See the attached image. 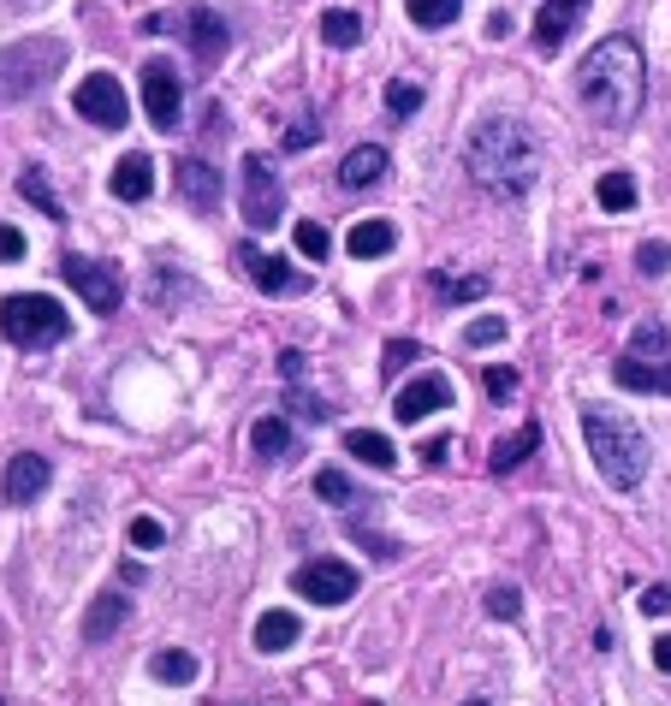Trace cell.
I'll list each match as a JSON object with an SVG mask.
<instances>
[{"label":"cell","mask_w":671,"mask_h":706,"mask_svg":"<svg viewBox=\"0 0 671 706\" xmlns=\"http://www.w3.org/2000/svg\"><path fill=\"white\" fill-rule=\"evenodd\" d=\"M641 96H648V66L630 36H606L577 60V101L589 108V120L630 125L641 113Z\"/></svg>","instance_id":"obj_1"},{"label":"cell","mask_w":671,"mask_h":706,"mask_svg":"<svg viewBox=\"0 0 671 706\" xmlns=\"http://www.w3.org/2000/svg\"><path fill=\"white\" fill-rule=\"evenodd\" d=\"M463 167H470V179L488 190V197L517 202V197H529L535 172H541V149H535L529 125L493 113V120H481L470 131V143H463Z\"/></svg>","instance_id":"obj_2"},{"label":"cell","mask_w":671,"mask_h":706,"mask_svg":"<svg viewBox=\"0 0 671 706\" xmlns=\"http://www.w3.org/2000/svg\"><path fill=\"white\" fill-rule=\"evenodd\" d=\"M582 434H589V458H594V469L606 475V488H618V493L641 488V475H648V458H653V451H648V434H641L630 416L589 404V410H582Z\"/></svg>","instance_id":"obj_3"},{"label":"cell","mask_w":671,"mask_h":706,"mask_svg":"<svg viewBox=\"0 0 671 706\" xmlns=\"http://www.w3.org/2000/svg\"><path fill=\"white\" fill-rule=\"evenodd\" d=\"M71 333V315L60 298H48V291H19V298L0 303V338L19 350H42V345H60Z\"/></svg>","instance_id":"obj_4"},{"label":"cell","mask_w":671,"mask_h":706,"mask_svg":"<svg viewBox=\"0 0 671 706\" xmlns=\"http://www.w3.org/2000/svg\"><path fill=\"white\" fill-rule=\"evenodd\" d=\"M60 66H66V42L60 36H24V42H12V48H0V101L36 96Z\"/></svg>","instance_id":"obj_5"},{"label":"cell","mask_w":671,"mask_h":706,"mask_svg":"<svg viewBox=\"0 0 671 706\" xmlns=\"http://www.w3.org/2000/svg\"><path fill=\"white\" fill-rule=\"evenodd\" d=\"M238 197H244V220H250L256 232L280 226L286 220V184H280V172H273V155H244Z\"/></svg>","instance_id":"obj_6"},{"label":"cell","mask_w":671,"mask_h":706,"mask_svg":"<svg viewBox=\"0 0 671 706\" xmlns=\"http://www.w3.org/2000/svg\"><path fill=\"white\" fill-rule=\"evenodd\" d=\"M357 570L345 564V558H310V564H298V576H291V594L310 599V606H345V599L357 594Z\"/></svg>","instance_id":"obj_7"},{"label":"cell","mask_w":671,"mask_h":706,"mask_svg":"<svg viewBox=\"0 0 671 706\" xmlns=\"http://www.w3.org/2000/svg\"><path fill=\"white\" fill-rule=\"evenodd\" d=\"M71 108H78V120H90L101 131H125L131 125V101H125L113 71H90V78L71 90Z\"/></svg>","instance_id":"obj_8"},{"label":"cell","mask_w":671,"mask_h":706,"mask_svg":"<svg viewBox=\"0 0 671 706\" xmlns=\"http://www.w3.org/2000/svg\"><path fill=\"white\" fill-rule=\"evenodd\" d=\"M60 273H66V285L83 298V309H96V315H113L125 298V285H120V273L108 268V261H90V256H66L60 261Z\"/></svg>","instance_id":"obj_9"},{"label":"cell","mask_w":671,"mask_h":706,"mask_svg":"<svg viewBox=\"0 0 671 706\" xmlns=\"http://www.w3.org/2000/svg\"><path fill=\"white\" fill-rule=\"evenodd\" d=\"M179 108H184V83L167 60L143 66V113H149L155 131H179Z\"/></svg>","instance_id":"obj_10"},{"label":"cell","mask_w":671,"mask_h":706,"mask_svg":"<svg viewBox=\"0 0 671 706\" xmlns=\"http://www.w3.org/2000/svg\"><path fill=\"white\" fill-rule=\"evenodd\" d=\"M612 380L624 392H648V399H666L671 392V350H624L612 362Z\"/></svg>","instance_id":"obj_11"},{"label":"cell","mask_w":671,"mask_h":706,"mask_svg":"<svg viewBox=\"0 0 671 706\" xmlns=\"http://www.w3.org/2000/svg\"><path fill=\"white\" fill-rule=\"evenodd\" d=\"M238 268L256 279V291H268V298H303L310 291V279L303 273H291L280 256H261L256 244H238Z\"/></svg>","instance_id":"obj_12"},{"label":"cell","mask_w":671,"mask_h":706,"mask_svg":"<svg viewBox=\"0 0 671 706\" xmlns=\"http://www.w3.org/2000/svg\"><path fill=\"white\" fill-rule=\"evenodd\" d=\"M451 404V380L446 374H416L411 386H399V399H392V416L404 422V428H416L422 416H434V410Z\"/></svg>","instance_id":"obj_13"},{"label":"cell","mask_w":671,"mask_h":706,"mask_svg":"<svg viewBox=\"0 0 671 706\" xmlns=\"http://www.w3.org/2000/svg\"><path fill=\"white\" fill-rule=\"evenodd\" d=\"M54 469L48 458H36V451H19V458L7 463V475H0V493H7V505H31V498L48 493Z\"/></svg>","instance_id":"obj_14"},{"label":"cell","mask_w":671,"mask_h":706,"mask_svg":"<svg viewBox=\"0 0 671 706\" xmlns=\"http://www.w3.org/2000/svg\"><path fill=\"white\" fill-rule=\"evenodd\" d=\"M582 12H589V0H541V12H535V48H541V54H559L564 36L577 31Z\"/></svg>","instance_id":"obj_15"},{"label":"cell","mask_w":671,"mask_h":706,"mask_svg":"<svg viewBox=\"0 0 671 706\" xmlns=\"http://www.w3.org/2000/svg\"><path fill=\"white\" fill-rule=\"evenodd\" d=\"M184 42L197 48V60H221V54L232 48V31H226V19L221 12H209V7H191L184 12Z\"/></svg>","instance_id":"obj_16"},{"label":"cell","mask_w":671,"mask_h":706,"mask_svg":"<svg viewBox=\"0 0 671 706\" xmlns=\"http://www.w3.org/2000/svg\"><path fill=\"white\" fill-rule=\"evenodd\" d=\"M179 197L191 202L197 214H214V209H221V172H214L209 160H191V155H184V160H179Z\"/></svg>","instance_id":"obj_17"},{"label":"cell","mask_w":671,"mask_h":706,"mask_svg":"<svg viewBox=\"0 0 671 706\" xmlns=\"http://www.w3.org/2000/svg\"><path fill=\"white\" fill-rule=\"evenodd\" d=\"M387 167H392V160H387L381 143H357V149L339 160V184L345 190H369V184L387 179Z\"/></svg>","instance_id":"obj_18"},{"label":"cell","mask_w":671,"mask_h":706,"mask_svg":"<svg viewBox=\"0 0 671 706\" xmlns=\"http://www.w3.org/2000/svg\"><path fill=\"white\" fill-rule=\"evenodd\" d=\"M250 451L261 463H291V451H298V434H291L286 416H261L250 428Z\"/></svg>","instance_id":"obj_19"},{"label":"cell","mask_w":671,"mask_h":706,"mask_svg":"<svg viewBox=\"0 0 671 706\" xmlns=\"http://www.w3.org/2000/svg\"><path fill=\"white\" fill-rule=\"evenodd\" d=\"M108 190H113L120 202H143V197L155 190V160H149V155H120V167H113Z\"/></svg>","instance_id":"obj_20"},{"label":"cell","mask_w":671,"mask_h":706,"mask_svg":"<svg viewBox=\"0 0 671 706\" xmlns=\"http://www.w3.org/2000/svg\"><path fill=\"white\" fill-rule=\"evenodd\" d=\"M125 617H131V599L125 594H96V606L83 612V636L108 641V636H120V629H125Z\"/></svg>","instance_id":"obj_21"},{"label":"cell","mask_w":671,"mask_h":706,"mask_svg":"<svg viewBox=\"0 0 671 706\" xmlns=\"http://www.w3.org/2000/svg\"><path fill=\"white\" fill-rule=\"evenodd\" d=\"M345 451H351L357 463H369V469H399V451H392V439L387 434H374V428H351L345 434Z\"/></svg>","instance_id":"obj_22"},{"label":"cell","mask_w":671,"mask_h":706,"mask_svg":"<svg viewBox=\"0 0 671 706\" xmlns=\"http://www.w3.org/2000/svg\"><path fill=\"white\" fill-rule=\"evenodd\" d=\"M298 636H303V624H298V617H291L286 606H273V612L256 617V647H261V653H286V647L298 641Z\"/></svg>","instance_id":"obj_23"},{"label":"cell","mask_w":671,"mask_h":706,"mask_svg":"<svg viewBox=\"0 0 671 706\" xmlns=\"http://www.w3.org/2000/svg\"><path fill=\"white\" fill-rule=\"evenodd\" d=\"M392 244H399V232H392V220H357V226H351V238H345V249H351L357 261H374V256H387Z\"/></svg>","instance_id":"obj_24"},{"label":"cell","mask_w":671,"mask_h":706,"mask_svg":"<svg viewBox=\"0 0 671 706\" xmlns=\"http://www.w3.org/2000/svg\"><path fill=\"white\" fill-rule=\"evenodd\" d=\"M535 446H541V428H535V422H523L517 434H505L500 446H493V475H512V469L523 463V458H535Z\"/></svg>","instance_id":"obj_25"},{"label":"cell","mask_w":671,"mask_h":706,"mask_svg":"<svg viewBox=\"0 0 671 706\" xmlns=\"http://www.w3.org/2000/svg\"><path fill=\"white\" fill-rule=\"evenodd\" d=\"M149 671H155V683H197V653H184V647H160V653L149 659Z\"/></svg>","instance_id":"obj_26"},{"label":"cell","mask_w":671,"mask_h":706,"mask_svg":"<svg viewBox=\"0 0 671 706\" xmlns=\"http://www.w3.org/2000/svg\"><path fill=\"white\" fill-rule=\"evenodd\" d=\"M594 202H601L606 214L636 209V179H630V172H601V184H594Z\"/></svg>","instance_id":"obj_27"},{"label":"cell","mask_w":671,"mask_h":706,"mask_svg":"<svg viewBox=\"0 0 671 706\" xmlns=\"http://www.w3.org/2000/svg\"><path fill=\"white\" fill-rule=\"evenodd\" d=\"M404 12H411V24H422V31H446V24H458L463 0H404Z\"/></svg>","instance_id":"obj_28"},{"label":"cell","mask_w":671,"mask_h":706,"mask_svg":"<svg viewBox=\"0 0 671 706\" xmlns=\"http://www.w3.org/2000/svg\"><path fill=\"white\" fill-rule=\"evenodd\" d=\"M321 36H327V48H357L362 42V19L357 12H321Z\"/></svg>","instance_id":"obj_29"},{"label":"cell","mask_w":671,"mask_h":706,"mask_svg":"<svg viewBox=\"0 0 671 706\" xmlns=\"http://www.w3.org/2000/svg\"><path fill=\"white\" fill-rule=\"evenodd\" d=\"M19 197L31 202V209H42V214H48V220H66V209H60V197H54V190L42 184V172H36V167H24V172H19Z\"/></svg>","instance_id":"obj_30"},{"label":"cell","mask_w":671,"mask_h":706,"mask_svg":"<svg viewBox=\"0 0 671 706\" xmlns=\"http://www.w3.org/2000/svg\"><path fill=\"white\" fill-rule=\"evenodd\" d=\"M434 291H440L446 303H476L481 291H488V279L470 273V279H451V273H434Z\"/></svg>","instance_id":"obj_31"},{"label":"cell","mask_w":671,"mask_h":706,"mask_svg":"<svg viewBox=\"0 0 671 706\" xmlns=\"http://www.w3.org/2000/svg\"><path fill=\"white\" fill-rule=\"evenodd\" d=\"M411 362H422V345L416 338H392V345L381 350V380H392V374H404Z\"/></svg>","instance_id":"obj_32"},{"label":"cell","mask_w":671,"mask_h":706,"mask_svg":"<svg viewBox=\"0 0 671 706\" xmlns=\"http://www.w3.org/2000/svg\"><path fill=\"white\" fill-rule=\"evenodd\" d=\"M488 617H500V624H517V617H523V594H517L512 582H493L488 587Z\"/></svg>","instance_id":"obj_33"},{"label":"cell","mask_w":671,"mask_h":706,"mask_svg":"<svg viewBox=\"0 0 671 706\" xmlns=\"http://www.w3.org/2000/svg\"><path fill=\"white\" fill-rule=\"evenodd\" d=\"M505 333H512V327H505L500 315H481V321H470V327H463V345H470V350H488V345H500Z\"/></svg>","instance_id":"obj_34"},{"label":"cell","mask_w":671,"mask_h":706,"mask_svg":"<svg viewBox=\"0 0 671 706\" xmlns=\"http://www.w3.org/2000/svg\"><path fill=\"white\" fill-rule=\"evenodd\" d=\"M315 493L327 498V505H357V488L339 475V469H321V475H315Z\"/></svg>","instance_id":"obj_35"},{"label":"cell","mask_w":671,"mask_h":706,"mask_svg":"<svg viewBox=\"0 0 671 706\" xmlns=\"http://www.w3.org/2000/svg\"><path fill=\"white\" fill-rule=\"evenodd\" d=\"M387 108H392V120H411V113L422 108V83H411V78H399L387 90Z\"/></svg>","instance_id":"obj_36"},{"label":"cell","mask_w":671,"mask_h":706,"mask_svg":"<svg viewBox=\"0 0 671 706\" xmlns=\"http://www.w3.org/2000/svg\"><path fill=\"white\" fill-rule=\"evenodd\" d=\"M636 268H641V273H648V279H660V273L671 268V249H666L660 238H648V244H641V249H636Z\"/></svg>","instance_id":"obj_37"},{"label":"cell","mask_w":671,"mask_h":706,"mask_svg":"<svg viewBox=\"0 0 671 706\" xmlns=\"http://www.w3.org/2000/svg\"><path fill=\"white\" fill-rule=\"evenodd\" d=\"M630 350H671V338H666V327H660V321H636Z\"/></svg>","instance_id":"obj_38"},{"label":"cell","mask_w":671,"mask_h":706,"mask_svg":"<svg viewBox=\"0 0 671 706\" xmlns=\"http://www.w3.org/2000/svg\"><path fill=\"white\" fill-rule=\"evenodd\" d=\"M160 540H167V528H160L155 517H131V547H143V552H155Z\"/></svg>","instance_id":"obj_39"},{"label":"cell","mask_w":671,"mask_h":706,"mask_svg":"<svg viewBox=\"0 0 671 706\" xmlns=\"http://www.w3.org/2000/svg\"><path fill=\"white\" fill-rule=\"evenodd\" d=\"M291 238H298V249H303V256H310V261H321V256H327V232H321L315 220H303V226L291 232Z\"/></svg>","instance_id":"obj_40"},{"label":"cell","mask_w":671,"mask_h":706,"mask_svg":"<svg viewBox=\"0 0 671 706\" xmlns=\"http://www.w3.org/2000/svg\"><path fill=\"white\" fill-rule=\"evenodd\" d=\"M310 143H321V120H298L286 131V149H310Z\"/></svg>","instance_id":"obj_41"},{"label":"cell","mask_w":671,"mask_h":706,"mask_svg":"<svg viewBox=\"0 0 671 706\" xmlns=\"http://www.w3.org/2000/svg\"><path fill=\"white\" fill-rule=\"evenodd\" d=\"M641 612H648V617H660V612H671V582H653L648 594H641Z\"/></svg>","instance_id":"obj_42"},{"label":"cell","mask_w":671,"mask_h":706,"mask_svg":"<svg viewBox=\"0 0 671 706\" xmlns=\"http://www.w3.org/2000/svg\"><path fill=\"white\" fill-rule=\"evenodd\" d=\"M488 392H493V399H512V392H517V369H488Z\"/></svg>","instance_id":"obj_43"},{"label":"cell","mask_w":671,"mask_h":706,"mask_svg":"<svg viewBox=\"0 0 671 706\" xmlns=\"http://www.w3.org/2000/svg\"><path fill=\"white\" fill-rule=\"evenodd\" d=\"M24 256V232L19 226H0V261H19Z\"/></svg>","instance_id":"obj_44"},{"label":"cell","mask_w":671,"mask_h":706,"mask_svg":"<svg viewBox=\"0 0 671 706\" xmlns=\"http://www.w3.org/2000/svg\"><path fill=\"white\" fill-rule=\"evenodd\" d=\"M446 451H451V439H446V434H434V439H422V451H416V458H428V463H440V458H446Z\"/></svg>","instance_id":"obj_45"},{"label":"cell","mask_w":671,"mask_h":706,"mask_svg":"<svg viewBox=\"0 0 671 706\" xmlns=\"http://www.w3.org/2000/svg\"><path fill=\"white\" fill-rule=\"evenodd\" d=\"M653 665H660V671H671V636H660V641H653Z\"/></svg>","instance_id":"obj_46"},{"label":"cell","mask_w":671,"mask_h":706,"mask_svg":"<svg viewBox=\"0 0 671 706\" xmlns=\"http://www.w3.org/2000/svg\"><path fill=\"white\" fill-rule=\"evenodd\" d=\"M463 706H493V701H463Z\"/></svg>","instance_id":"obj_47"}]
</instances>
